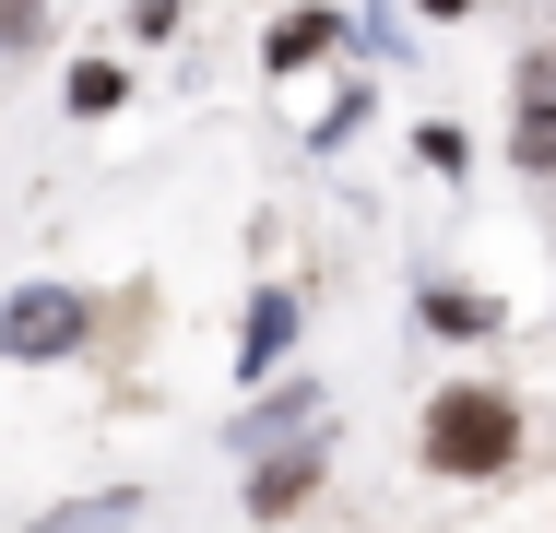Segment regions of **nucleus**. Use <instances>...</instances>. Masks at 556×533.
<instances>
[{
	"label": "nucleus",
	"instance_id": "obj_5",
	"mask_svg": "<svg viewBox=\"0 0 556 533\" xmlns=\"http://www.w3.org/2000/svg\"><path fill=\"white\" fill-rule=\"evenodd\" d=\"M285 344H296V297H285V285H261V297H249V332H237V368L261 380Z\"/></svg>",
	"mask_w": 556,
	"mask_h": 533
},
{
	"label": "nucleus",
	"instance_id": "obj_4",
	"mask_svg": "<svg viewBox=\"0 0 556 533\" xmlns=\"http://www.w3.org/2000/svg\"><path fill=\"white\" fill-rule=\"evenodd\" d=\"M509 166L556 178V72H533V96H521V119H509Z\"/></svg>",
	"mask_w": 556,
	"mask_h": 533
},
{
	"label": "nucleus",
	"instance_id": "obj_9",
	"mask_svg": "<svg viewBox=\"0 0 556 533\" xmlns=\"http://www.w3.org/2000/svg\"><path fill=\"white\" fill-rule=\"evenodd\" d=\"M130 510H142V498H130V486H118V498H84V510H72V522H36V533H130Z\"/></svg>",
	"mask_w": 556,
	"mask_h": 533
},
{
	"label": "nucleus",
	"instance_id": "obj_1",
	"mask_svg": "<svg viewBox=\"0 0 556 533\" xmlns=\"http://www.w3.org/2000/svg\"><path fill=\"white\" fill-rule=\"evenodd\" d=\"M415 450H427V474H450V486H497L521 462V404L497 380H450L439 404H427V426H415Z\"/></svg>",
	"mask_w": 556,
	"mask_h": 533
},
{
	"label": "nucleus",
	"instance_id": "obj_6",
	"mask_svg": "<svg viewBox=\"0 0 556 533\" xmlns=\"http://www.w3.org/2000/svg\"><path fill=\"white\" fill-rule=\"evenodd\" d=\"M332 36H343L332 12H285V24H273V48H261V72H308V60H320Z\"/></svg>",
	"mask_w": 556,
	"mask_h": 533
},
{
	"label": "nucleus",
	"instance_id": "obj_2",
	"mask_svg": "<svg viewBox=\"0 0 556 533\" xmlns=\"http://www.w3.org/2000/svg\"><path fill=\"white\" fill-rule=\"evenodd\" d=\"M72 344H84V297H72V285H12V297H0V356L48 368V356H72Z\"/></svg>",
	"mask_w": 556,
	"mask_h": 533
},
{
	"label": "nucleus",
	"instance_id": "obj_3",
	"mask_svg": "<svg viewBox=\"0 0 556 533\" xmlns=\"http://www.w3.org/2000/svg\"><path fill=\"white\" fill-rule=\"evenodd\" d=\"M308 486H320V438H296V450H273V462H249V522H285Z\"/></svg>",
	"mask_w": 556,
	"mask_h": 533
},
{
	"label": "nucleus",
	"instance_id": "obj_8",
	"mask_svg": "<svg viewBox=\"0 0 556 533\" xmlns=\"http://www.w3.org/2000/svg\"><path fill=\"white\" fill-rule=\"evenodd\" d=\"M118 96H130V72H118V60H72V107H84V119H108Z\"/></svg>",
	"mask_w": 556,
	"mask_h": 533
},
{
	"label": "nucleus",
	"instance_id": "obj_11",
	"mask_svg": "<svg viewBox=\"0 0 556 533\" xmlns=\"http://www.w3.org/2000/svg\"><path fill=\"white\" fill-rule=\"evenodd\" d=\"M130 36H178V0H130Z\"/></svg>",
	"mask_w": 556,
	"mask_h": 533
},
{
	"label": "nucleus",
	"instance_id": "obj_10",
	"mask_svg": "<svg viewBox=\"0 0 556 533\" xmlns=\"http://www.w3.org/2000/svg\"><path fill=\"white\" fill-rule=\"evenodd\" d=\"M36 24H48V0H0V48H36Z\"/></svg>",
	"mask_w": 556,
	"mask_h": 533
},
{
	"label": "nucleus",
	"instance_id": "obj_7",
	"mask_svg": "<svg viewBox=\"0 0 556 533\" xmlns=\"http://www.w3.org/2000/svg\"><path fill=\"white\" fill-rule=\"evenodd\" d=\"M427 332L473 344V332H497V309H485V297H462V285H427Z\"/></svg>",
	"mask_w": 556,
	"mask_h": 533
}]
</instances>
